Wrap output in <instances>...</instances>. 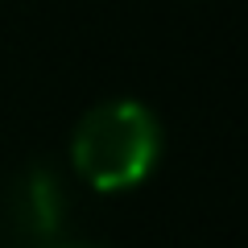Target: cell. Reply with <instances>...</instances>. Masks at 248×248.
Wrapping results in <instances>:
<instances>
[{"label": "cell", "mask_w": 248, "mask_h": 248, "mask_svg": "<svg viewBox=\"0 0 248 248\" xmlns=\"http://www.w3.org/2000/svg\"><path fill=\"white\" fill-rule=\"evenodd\" d=\"M66 223V190L50 166H25L0 190V248H54Z\"/></svg>", "instance_id": "cell-2"}, {"label": "cell", "mask_w": 248, "mask_h": 248, "mask_svg": "<svg viewBox=\"0 0 248 248\" xmlns=\"http://www.w3.org/2000/svg\"><path fill=\"white\" fill-rule=\"evenodd\" d=\"M161 157V128L157 116L137 99H108L95 104L71 137V161L83 174V182L120 195L133 190L153 174Z\"/></svg>", "instance_id": "cell-1"}, {"label": "cell", "mask_w": 248, "mask_h": 248, "mask_svg": "<svg viewBox=\"0 0 248 248\" xmlns=\"http://www.w3.org/2000/svg\"><path fill=\"white\" fill-rule=\"evenodd\" d=\"M54 248H104V244H54Z\"/></svg>", "instance_id": "cell-3"}]
</instances>
